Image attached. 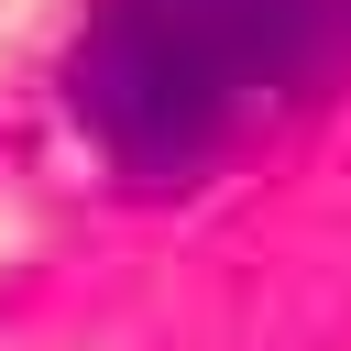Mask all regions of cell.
Wrapping results in <instances>:
<instances>
[{
  "label": "cell",
  "instance_id": "6da1fadb",
  "mask_svg": "<svg viewBox=\"0 0 351 351\" xmlns=\"http://www.w3.org/2000/svg\"><path fill=\"white\" fill-rule=\"evenodd\" d=\"M340 44L351 0H99L66 88L132 186H186Z\"/></svg>",
  "mask_w": 351,
  "mask_h": 351
}]
</instances>
